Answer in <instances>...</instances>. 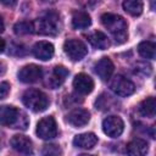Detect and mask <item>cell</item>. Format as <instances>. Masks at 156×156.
<instances>
[{
	"instance_id": "cell-1",
	"label": "cell",
	"mask_w": 156,
	"mask_h": 156,
	"mask_svg": "<svg viewBox=\"0 0 156 156\" xmlns=\"http://www.w3.org/2000/svg\"><path fill=\"white\" fill-rule=\"evenodd\" d=\"M101 23L102 26L110 32L112 38L116 40V43L122 44L128 38V24L126 20L116 13H104L101 16Z\"/></svg>"
},
{
	"instance_id": "cell-2",
	"label": "cell",
	"mask_w": 156,
	"mask_h": 156,
	"mask_svg": "<svg viewBox=\"0 0 156 156\" xmlns=\"http://www.w3.org/2000/svg\"><path fill=\"white\" fill-rule=\"evenodd\" d=\"M32 23H33V33H37L40 35L54 37V35H57L61 30L60 16L54 11L45 12Z\"/></svg>"
},
{
	"instance_id": "cell-3",
	"label": "cell",
	"mask_w": 156,
	"mask_h": 156,
	"mask_svg": "<svg viewBox=\"0 0 156 156\" xmlns=\"http://www.w3.org/2000/svg\"><path fill=\"white\" fill-rule=\"evenodd\" d=\"M0 124L5 127L26 129L28 126L27 116L20 112L16 107L11 105L0 106Z\"/></svg>"
},
{
	"instance_id": "cell-4",
	"label": "cell",
	"mask_w": 156,
	"mask_h": 156,
	"mask_svg": "<svg viewBox=\"0 0 156 156\" xmlns=\"http://www.w3.org/2000/svg\"><path fill=\"white\" fill-rule=\"evenodd\" d=\"M23 105L33 112H43L49 106V98L38 89H28L22 95Z\"/></svg>"
},
{
	"instance_id": "cell-5",
	"label": "cell",
	"mask_w": 156,
	"mask_h": 156,
	"mask_svg": "<svg viewBox=\"0 0 156 156\" xmlns=\"http://www.w3.org/2000/svg\"><path fill=\"white\" fill-rule=\"evenodd\" d=\"M63 51L72 61H80L88 54L87 45L78 39H68L63 44Z\"/></svg>"
},
{
	"instance_id": "cell-6",
	"label": "cell",
	"mask_w": 156,
	"mask_h": 156,
	"mask_svg": "<svg viewBox=\"0 0 156 156\" xmlns=\"http://www.w3.org/2000/svg\"><path fill=\"white\" fill-rule=\"evenodd\" d=\"M110 89L118 96H129L135 91V85L132 80L117 74L110 80Z\"/></svg>"
},
{
	"instance_id": "cell-7",
	"label": "cell",
	"mask_w": 156,
	"mask_h": 156,
	"mask_svg": "<svg viewBox=\"0 0 156 156\" xmlns=\"http://www.w3.org/2000/svg\"><path fill=\"white\" fill-rule=\"evenodd\" d=\"M37 135L41 139L49 140L57 135V124L52 116L43 117L37 124Z\"/></svg>"
},
{
	"instance_id": "cell-8",
	"label": "cell",
	"mask_w": 156,
	"mask_h": 156,
	"mask_svg": "<svg viewBox=\"0 0 156 156\" xmlns=\"http://www.w3.org/2000/svg\"><path fill=\"white\" fill-rule=\"evenodd\" d=\"M124 129V123L118 116H107L102 121V130L110 138H118Z\"/></svg>"
},
{
	"instance_id": "cell-9",
	"label": "cell",
	"mask_w": 156,
	"mask_h": 156,
	"mask_svg": "<svg viewBox=\"0 0 156 156\" xmlns=\"http://www.w3.org/2000/svg\"><path fill=\"white\" fill-rule=\"evenodd\" d=\"M41 76H43L41 67L33 63L23 66L17 73V77L22 83H35L41 78Z\"/></svg>"
},
{
	"instance_id": "cell-10",
	"label": "cell",
	"mask_w": 156,
	"mask_h": 156,
	"mask_svg": "<svg viewBox=\"0 0 156 156\" xmlns=\"http://www.w3.org/2000/svg\"><path fill=\"white\" fill-rule=\"evenodd\" d=\"M10 144L13 147V150H16L18 154H21L23 156H32L33 155L32 140L26 135H22V134L13 135L10 140Z\"/></svg>"
},
{
	"instance_id": "cell-11",
	"label": "cell",
	"mask_w": 156,
	"mask_h": 156,
	"mask_svg": "<svg viewBox=\"0 0 156 156\" xmlns=\"http://www.w3.org/2000/svg\"><path fill=\"white\" fill-rule=\"evenodd\" d=\"M73 88L77 93L82 95L90 94L94 89V80L90 76L85 73H78L73 79Z\"/></svg>"
},
{
	"instance_id": "cell-12",
	"label": "cell",
	"mask_w": 156,
	"mask_h": 156,
	"mask_svg": "<svg viewBox=\"0 0 156 156\" xmlns=\"http://www.w3.org/2000/svg\"><path fill=\"white\" fill-rule=\"evenodd\" d=\"M67 121L71 126L76 128L84 127L90 121V112L85 108H74L67 115Z\"/></svg>"
},
{
	"instance_id": "cell-13",
	"label": "cell",
	"mask_w": 156,
	"mask_h": 156,
	"mask_svg": "<svg viewBox=\"0 0 156 156\" xmlns=\"http://www.w3.org/2000/svg\"><path fill=\"white\" fill-rule=\"evenodd\" d=\"M54 45L49 41H45V40H40L38 43L34 44L33 49H32V52L33 55L38 58V60H41V61H48L50 60L52 56H54Z\"/></svg>"
},
{
	"instance_id": "cell-14",
	"label": "cell",
	"mask_w": 156,
	"mask_h": 156,
	"mask_svg": "<svg viewBox=\"0 0 156 156\" xmlns=\"http://www.w3.org/2000/svg\"><path fill=\"white\" fill-rule=\"evenodd\" d=\"M113 69H115L113 63L108 57L100 58L94 66V71L101 80H108L113 73Z\"/></svg>"
},
{
	"instance_id": "cell-15",
	"label": "cell",
	"mask_w": 156,
	"mask_h": 156,
	"mask_svg": "<svg viewBox=\"0 0 156 156\" xmlns=\"http://www.w3.org/2000/svg\"><path fill=\"white\" fill-rule=\"evenodd\" d=\"M67 76H68V69L66 67H63V66H56V67H54L52 72L49 76L48 85L51 89H57L58 87H61L63 84V82L66 80Z\"/></svg>"
},
{
	"instance_id": "cell-16",
	"label": "cell",
	"mask_w": 156,
	"mask_h": 156,
	"mask_svg": "<svg viewBox=\"0 0 156 156\" xmlns=\"http://www.w3.org/2000/svg\"><path fill=\"white\" fill-rule=\"evenodd\" d=\"M98 144V136L94 133H82L74 136L73 139V145L76 147H80V149H93L95 145Z\"/></svg>"
},
{
	"instance_id": "cell-17",
	"label": "cell",
	"mask_w": 156,
	"mask_h": 156,
	"mask_svg": "<svg viewBox=\"0 0 156 156\" xmlns=\"http://www.w3.org/2000/svg\"><path fill=\"white\" fill-rule=\"evenodd\" d=\"M149 151V145L143 139H134L127 145L128 156H146Z\"/></svg>"
},
{
	"instance_id": "cell-18",
	"label": "cell",
	"mask_w": 156,
	"mask_h": 156,
	"mask_svg": "<svg viewBox=\"0 0 156 156\" xmlns=\"http://www.w3.org/2000/svg\"><path fill=\"white\" fill-rule=\"evenodd\" d=\"M90 45L95 49H99V50H105L110 46V40L107 38V35L100 30H96L94 33H91L88 38Z\"/></svg>"
},
{
	"instance_id": "cell-19",
	"label": "cell",
	"mask_w": 156,
	"mask_h": 156,
	"mask_svg": "<svg viewBox=\"0 0 156 156\" xmlns=\"http://www.w3.org/2000/svg\"><path fill=\"white\" fill-rule=\"evenodd\" d=\"M91 24V18L85 11H76L72 15V27L74 29H85Z\"/></svg>"
},
{
	"instance_id": "cell-20",
	"label": "cell",
	"mask_w": 156,
	"mask_h": 156,
	"mask_svg": "<svg viewBox=\"0 0 156 156\" xmlns=\"http://www.w3.org/2000/svg\"><path fill=\"white\" fill-rule=\"evenodd\" d=\"M155 110H156V102H155V98L152 96L143 100L138 107L139 113L143 117H149V118L155 117Z\"/></svg>"
},
{
	"instance_id": "cell-21",
	"label": "cell",
	"mask_w": 156,
	"mask_h": 156,
	"mask_svg": "<svg viewBox=\"0 0 156 156\" xmlns=\"http://www.w3.org/2000/svg\"><path fill=\"white\" fill-rule=\"evenodd\" d=\"M138 52L141 57L144 58H155V55H156V45L154 41H141L139 45H138Z\"/></svg>"
},
{
	"instance_id": "cell-22",
	"label": "cell",
	"mask_w": 156,
	"mask_h": 156,
	"mask_svg": "<svg viewBox=\"0 0 156 156\" xmlns=\"http://www.w3.org/2000/svg\"><path fill=\"white\" fill-rule=\"evenodd\" d=\"M123 10L132 16H139L143 12V2L138 0H126L122 4Z\"/></svg>"
},
{
	"instance_id": "cell-23",
	"label": "cell",
	"mask_w": 156,
	"mask_h": 156,
	"mask_svg": "<svg viewBox=\"0 0 156 156\" xmlns=\"http://www.w3.org/2000/svg\"><path fill=\"white\" fill-rule=\"evenodd\" d=\"M13 32L17 35H26V34L33 33V23L32 22H28V21L17 22L13 26Z\"/></svg>"
},
{
	"instance_id": "cell-24",
	"label": "cell",
	"mask_w": 156,
	"mask_h": 156,
	"mask_svg": "<svg viewBox=\"0 0 156 156\" xmlns=\"http://www.w3.org/2000/svg\"><path fill=\"white\" fill-rule=\"evenodd\" d=\"M62 150L56 144H45L41 149V156H61Z\"/></svg>"
},
{
	"instance_id": "cell-25",
	"label": "cell",
	"mask_w": 156,
	"mask_h": 156,
	"mask_svg": "<svg viewBox=\"0 0 156 156\" xmlns=\"http://www.w3.org/2000/svg\"><path fill=\"white\" fill-rule=\"evenodd\" d=\"M151 66L147 62H139L135 66V73H141L143 76H150L151 74Z\"/></svg>"
},
{
	"instance_id": "cell-26",
	"label": "cell",
	"mask_w": 156,
	"mask_h": 156,
	"mask_svg": "<svg viewBox=\"0 0 156 156\" xmlns=\"http://www.w3.org/2000/svg\"><path fill=\"white\" fill-rule=\"evenodd\" d=\"M10 93V84L7 82H0V100L5 99Z\"/></svg>"
},
{
	"instance_id": "cell-27",
	"label": "cell",
	"mask_w": 156,
	"mask_h": 156,
	"mask_svg": "<svg viewBox=\"0 0 156 156\" xmlns=\"http://www.w3.org/2000/svg\"><path fill=\"white\" fill-rule=\"evenodd\" d=\"M5 50V40L2 38H0V54Z\"/></svg>"
},
{
	"instance_id": "cell-28",
	"label": "cell",
	"mask_w": 156,
	"mask_h": 156,
	"mask_svg": "<svg viewBox=\"0 0 156 156\" xmlns=\"http://www.w3.org/2000/svg\"><path fill=\"white\" fill-rule=\"evenodd\" d=\"M4 72H5V65H4L2 62H0V76H1Z\"/></svg>"
},
{
	"instance_id": "cell-29",
	"label": "cell",
	"mask_w": 156,
	"mask_h": 156,
	"mask_svg": "<svg viewBox=\"0 0 156 156\" xmlns=\"http://www.w3.org/2000/svg\"><path fill=\"white\" fill-rule=\"evenodd\" d=\"M4 30V22H2V18H1V16H0V33Z\"/></svg>"
},
{
	"instance_id": "cell-30",
	"label": "cell",
	"mask_w": 156,
	"mask_h": 156,
	"mask_svg": "<svg viewBox=\"0 0 156 156\" xmlns=\"http://www.w3.org/2000/svg\"><path fill=\"white\" fill-rule=\"evenodd\" d=\"M79 156H93V155H87V154H83V155H79Z\"/></svg>"
}]
</instances>
